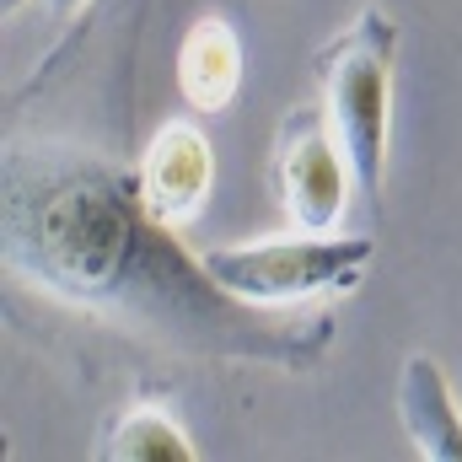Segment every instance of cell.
Instances as JSON below:
<instances>
[{
  "label": "cell",
  "mask_w": 462,
  "mask_h": 462,
  "mask_svg": "<svg viewBox=\"0 0 462 462\" xmlns=\"http://www.w3.org/2000/svg\"><path fill=\"white\" fill-rule=\"evenodd\" d=\"M43 5H49V11H54V16H70V11H81V5H87V0H43Z\"/></svg>",
  "instance_id": "9"
},
{
  "label": "cell",
  "mask_w": 462,
  "mask_h": 462,
  "mask_svg": "<svg viewBox=\"0 0 462 462\" xmlns=\"http://www.w3.org/2000/svg\"><path fill=\"white\" fill-rule=\"evenodd\" d=\"M97 457H118V462H194L199 457V447L189 441V430H183L167 409H156V403H134V409H124L114 425L103 430Z\"/></svg>",
  "instance_id": "8"
},
{
  "label": "cell",
  "mask_w": 462,
  "mask_h": 462,
  "mask_svg": "<svg viewBox=\"0 0 462 462\" xmlns=\"http://www.w3.org/2000/svg\"><path fill=\"white\" fill-rule=\"evenodd\" d=\"M376 258V236L365 231H285L236 247H205L210 274L231 296L253 307H312L328 296H349Z\"/></svg>",
  "instance_id": "3"
},
{
  "label": "cell",
  "mask_w": 462,
  "mask_h": 462,
  "mask_svg": "<svg viewBox=\"0 0 462 462\" xmlns=\"http://www.w3.org/2000/svg\"><path fill=\"white\" fill-rule=\"evenodd\" d=\"M0 253L5 269L43 296L118 318L145 339L242 360L312 371L339 339L334 312L253 307L210 274L183 226L162 221L140 172L65 140H11L0 156Z\"/></svg>",
  "instance_id": "1"
},
{
  "label": "cell",
  "mask_w": 462,
  "mask_h": 462,
  "mask_svg": "<svg viewBox=\"0 0 462 462\" xmlns=\"http://www.w3.org/2000/svg\"><path fill=\"white\" fill-rule=\"evenodd\" d=\"M274 140H280L274 145V194H280L291 226L334 231L349 210L355 167H349L345 145L328 124V108L323 103L291 108Z\"/></svg>",
  "instance_id": "4"
},
{
  "label": "cell",
  "mask_w": 462,
  "mask_h": 462,
  "mask_svg": "<svg viewBox=\"0 0 462 462\" xmlns=\"http://www.w3.org/2000/svg\"><path fill=\"white\" fill-rule=\"evenodd\" d=\"M398 420L425 462H462V403L452 393V376L430 355H409L398 365Z\"/></svg>",
  "instance_id": "6"
},
{
  "label": "cell",
  "mask_w": 462,
  "mask_h": 462,
  "mask_svg": "<svg viewBox=\"0 0 462 462\" xmlns=\"http://www.w3.org/2000/svg\"><path fill=\"white\" fill-rule=\"evenodd\" d=\"M0 5H5V11H16V5H22V0H0Z\"/></svg>",
  "instance_id": "10"
},
{
  "label": "cell",
  "mask_w": 462,
  "mask_h": 462,
  "mask_svg": "<svg viewBox=\"0 0 462 462\" xmlns=\"http://www.w3.org/2000/svg\"><path fill=\"white\" fill-rule=\"evenodd\" d=\"M393 65H398V22L382 5L355 11L318 49L323 108L355 167V189L365 194L371 221L382 216L387 189V134H393Z\"/></svg>",
  "instance_id": "2"
},
{
  "label": "cell",
  "mask_w": 462,
  "mask_h": 462,
  "mask_svg": "<svg viewBox=\"0 0 462 462\" xmlns=\"http://www.w3.org/2000/svg\"><path fill=\"white\" fill-rule=\"evenodd\" d=\"M178 92L194 114H221L242 92V32L221 11H205L178 49Z\"/></svg>",
  "instance_id": "7"
},
{
  "label": "cell",
  "mask_w": 462,
  "mask_h": 462,
  "mask_svg": "<svg viewBox=\"0 0 462 462\" xmlns=\"http://www.w3.org/2000/svg\"><path fill=\"white\" fill-rule=\"evenodd\" d=\"M140 194L145 205L172 221V226H189L199 221V210L210 205V189H216V151L205 140V129L194 118H167L145 156H140Z\"/></svg>",
  "instance_id": "5"
}]
</instances>
